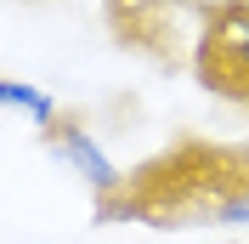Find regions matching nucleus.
<instances>
[{
  "label": "nucleus",
  "instance_id": "obj_1",
  "mask_svg": "<svg viewBox=\"0 0 249 244\" xmlns=\"http://www.w3.org/2000/svg\"><path fill=\"white\" fill-rule=\"evenodd\" d=\"M193 74L210 97L249 108V0H210L193 34Z\"/></svg>",
  "mask_w": 249,
  "mask_h": 244
},
{
  "label": "nucleus",
  "instance_id": "obj_2",
  "mask_svg": "<svg viewBox=\"0 0 249 244\" xmlns=\"http://www.w3.org/2000/svg\"><path fill=\"white\" fill-rule=\"evenodd\" d=\"M46 142H51V153H57L68 170H79V176L91 182V193H96V199H119L124 187H130V176H119V165L102 153V142H96L79 120H68V114H62V125L51 131Z\"/></svg>",
  "mask_w": 249,
  "mask_h": 244
},
{
  "label": "nucleus",
  "instance_id": "obj_3",
  "mask_svg": "<svg viewBox=\"0 0 249 244\" xmlns=\"http://www.w3.org/2000/svg\"><path fill=\"white\" fill-rule=\"evenodd\" d=\"M0 102H6V108H17V114H29L40 137H51V131L62 125V108L51 102L46 91H34V85H23V80H0Z\"/></svg>",
  "mask_w": 249,
  "mask_h": 244
}]
</instances>
